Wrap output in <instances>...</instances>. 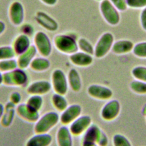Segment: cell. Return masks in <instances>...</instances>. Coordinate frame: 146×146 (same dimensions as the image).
Listing matches in <instances>:
<instances>
[{
	"mask_svg": "<svg viewBox=\"0 0 146 146\" xmlns=\"http://www.w3.org/2000/svg\"><path fill=\"white\" fill-rule=\"evenodd\" d=\"M78 39L76 34L72 32L59 34L54 36L52 43L58 51L70 55L78 51Z\"/></svg>",
	"mask_w": 146,
	"mask_h": 146,
	"instance_id": "obj_1",
	"label": "cell"
},
{
	"mask_svg": "<svg viewBox=\"0 0 146 146\" xmlns=\"http://www.w3.org/2000/svg\"><path fill=\"white\" fill-rule=\"evenodd\" d=\"M29 75L25 70L17 68L11 71L3 73V84L8 86L27 87Z\"/></svg>",
	"mask_w": 146,
	"mask_h": 146,
	"instance_id": "obj_2",
	"label": "cell"
},
{
	"mask_svg": "<svg viewBox=\"0 0 146 146\" xmlns=\"http://www.w3.org/2000/svg\"><path fill=\"white\" fill-rule=\"evenodd\" d=\"M59 121V115L55 111H49L42 116L35 123L34 130L35 133H48L57 125Z\"/></svg>",
	"mask_w": 146,
	"mask_h": 146,
	"instance_id": "obj_3",
	"label": "cell"
},
{
	"mask_svg": "<svg viewBox=\"0 0 146 146\" xmlns=\"http://www.w3.org/2000/svg\"><path fill=\"white\" fill-rule=\"evenodd\" d=\"M34 46L40 56L43 57L49 56L52 50V43L47 34L42 31H38L34 35Z\"/></svg>",
	"mask_w": 146,
	"mask_h": 146,
	"instance_id": "obj_4",
	"label": "cell"
},
{
	"mask_svg": "<svg viewBox=\"0 0 146 146\" xmlns=\"http://www.w3.org/2000/svg\"><path fill=\"white\" fill-rule=\"evenodd\" d=\"M114 42L115 38L112 33L108 31L104 33L94 46V56L98 59L104 58L111 50Z\"/></svg>",
	"mask_w": 146,
	"mask_h": 146,
	"instance_id": "obj_5",
	"label": "cell"
},
{
	"mask_svg": "<svg viewBox=\"0 0 146 146\" xmlns=\"http://www.w3.org/2000/svg\"><path fill=\"white\" fill-rule=\"evenodd\" d=\"M99 9L102 16L108 24L111 26H116L119 24L120 20L119 11L109 0L101 1Z\"/></svg>",
	"mask_w": 146,
	"mask_h": 146,
	"instance_id": "obj_6",
	"label": "cell"
},
{
	"mask_svg": "<svg viewBox=\"0 0 146 146\" xmlns=\"http://www.w3.org/2000/svg\"><path fill=\"white\" fill-rule=\"evenodd\" d=\"M52 88L55 93L65 95L69 88L67 75L60 68H56L52 72L51 76Z\"/></svg>",
	"mask_w": 146,
	"mask_h": 146,
	"instance_id": "obj_7",
	"label": "cell"
},
{
	"mask_svg": "<svg viewBox=\"0 0 146 146\" xmlns=\"http://www.w3.org/2000/svg\"><path fill=\"white\" fill-rule=\"evenodd\" d=\"M25 15L24 6L20 1L15 0L10 4L8 9V17L12 25L15 26L22 25Z\"/></svg>",
	"mask_w": 146,
	"mask_h": 146,
	"instance_id": "obj_8",
	"label": "cell"
},
{
	"mask_svg": "<svg viewBox=\"0 0 146 146\" xmlns=\"http://www.w3.org/2000/svg\"><path fill=\"white\" fill-rule=\"evenodd\" d=\"M121 110V105L116 99L108 100L102 107L100 116L103 120L111 121L117 117Z\"/></svg>",
	"mask_w": 146,
	"mask_h": 146,
	"instance_id": "obj_9",
	"label": "cell"
},
{
	"mask_svg": "<svg viewBox=\"0 0 146 146\" xmlns=\"http://www.w3.org/2000/svg\"><path fill=\"white\" fill-rule=\"evenodd\" d=\"M34 19L38 25L48 31L55 32L59 28L58 22L48 13L43 11H37L35 13Z\"/></svg>",
	"mask_w": 146,
	"mask_h": 146,
	"instance_id": "obj_10",
	"label": "cell"
},
{
	"mask_svg": "<svg viewBox=\"0 0 146 146\" xmlns=\"http://www.w3.org/2000/svg\"><path fill=\"white\" fill-rule=\"evenodd\" d=\"M87 92L91 97L99 100H108L113 94L110 88L98 84H90L87 87Z\"/></svg>",
	"mask_w": 146,
	"mask_h": 146,
	"instance_id": "obj_11",
	"label": "cell"
},
{
	"mask_svg": "<svg viewBox=\"0 0 146 146\" xmlns=\"http://www.w3.org/2000/svg\"><path fill=\"white\" fill-rule=\"evenodd\" d=\"M92 124V119L88 115H81L69 126V129L73 136L83 135Z\"/></svg>",
	"mask_w": 146,
	"mask_h": 146,
	"instance_id": "obj_12",
	"label": "cell"
},
{
	"mask_svg": "<svg viewBox=\"0 0 146 146\" xmlns=\"http://www.w3.org/2000/svg\"><path fill=\"white\" fill-rule=\"evenodd\" d=\"M82 107L78 104L68 106L59 115V121L64 125H70L82 114Z\"/></svg>",
	"mask_w": 146,
	"mask_h": 146,
	"instance_id": "obj_13",
	"label": "cell"
},
{
	"mask_svg": "<svg viewBox=\"0 0 146 146\" xmlns=\"http://www.w3.org/2000/svg\"><path fill=\"white\" fill-rule=\"evenodd\" d=\"M16 113L22 119L30 123H35L40 117L39 112L29 106L26 103L16 106Z\"/></svg>",
	"mask_w": 146,
	"mask_h": 146,
	"instance_id": "obj_14",
	"label": "cell"
},
{
	"mask_svg": "<svg viewBox=\"0 0 146 146\" xmlns=\"http://www.w3.org/2000/svg\"><path fill=\"white\" fill-rule=\"evenodd\" d=\"M51 89V82L46 80H39L29 84L26 88V91L30 95H37L42 96L48 93Z\"/></svg>",
	"mask_w": 146,
	"mask_h": 146,
	"instance_id": "obj_15",
	"label": "cell"
},
{
	"mask_svg": "<svg viewBox=\"0 0 146 146\" xmlns=\"http://www.w3.org/2000/svg\"><path fill=\"white\" fill-rule=\"evenodd\" d=\"M70 62L74 66L80 67H86L91 65L94 62L93 55L78 51L69 55Z\"/></svg>",
	"mask_w": 146,
	"mask_h": 146,
	"instance_id": "obj_16",
	"label": "cell"
},
{
	"mask_svg": "<svg viewBox=\"0 0 146 146\" xmlns=\"http://www.w3.org/2000/svg\"><path fill=\"white\" fill-rule=\"evenodd\" d=\"M31 45L30 37L21 33L14 38L11 46L18 56L26 52Z\"/></svg>",
	"mask_w": 146,
	"mask_h": 146,
	"instance_id": "obj_17",
	"label": "cell"
},
{
	"mask_svg": "<svg viewBox=\"0 0 146 146\" xmlns=\"http://www.w3.org/2000/svg\"><path fill=\"white\" fill-rule=\"evenodd\" d=\"M72 135L69 127L63 125L57 130L56 138L58 146H72Z\"/></svg>",
	"mask_w": 146,
	"mask_h": 146,
	"instance_id": "obj_18",
	"label": "cell"
},
{
	"mask_svg": "<svg viewBox=\"0 0 146 146\" xmlns=\"http://www.w3.org/2000/svg\"><path fill=\"white\" fill-rule=\"evenodd\" d=\"M37 53L35 46L32 44L26 52L17 56V61L18 68L25 70L29 67L31 62L36 57Z\"/></svg>",
	"mask_w": 146,
	"mask_h": 146,
	"instance_id": "obj_19",
	"label": "cell"
},
{
	"mask_svg": "<svg viewBox=\"0 0 146 146\" xmlns=\"http://www.w3.org/2000/svg\"><path fill=\"white\" fill-rule=\"evenodd\" d=\"M52 141V137L48 133H35L27 140L25 146H50Z\"/></svg>",
	"mask_w": 146,
	"mask_h": 146,
	"instance_id": "obj_20",
	"label": "cell"
},
{
	"mask_svg": "<svg viewBox=\"0 0 146 146\" xmlns=\"http://www.w3.org/2000/svg\"><path fill=\"white\" fill-rule=\"evenodd\" d=\"M68 87L74 92H79L82 87V81L79 71L72 68L69 70L67 75Z\"/></svg>",
	"mask_w": 146,
	"mask_h": 146,
	"instance_id": "obj_21",
	"label": "cell"
},
{
	"mask_svg": "<svg viewBox=\"0 0 146 146\" xmlns=\"http://www.w3.org/2000/svg\"><path fill=\"white\" fill-rule=\"evenodd\" d=\"M133 43L128 39H120L114 42L112 47V52L116 55L126 54L132 51Z\"/></svg>",
	"mask_w": 146,
	"mask_h": 146,
	"instance_id": "obj_22",
	"label": "cell"
},
{
	"mask_svg": "<svg viewBox=\"0 0 146 146\" xmlns=\"http://www.w3.org/2000/svg\"><path fill=\"white\" fill-rule=\"evenodd\" d=\"M16 113V106L9 102L5 106V110L1 120V125L4 127H8L12 124Z\"/></svg>",
	"mask_w": 146,
	"mask_h": 146,
	"instance_id": "obj_23",
	"label": "cell"
},
{
	"mask_svg": "<svg viewBox=\"0 0 146 146\" xmlns=\"http://www.w3.org/2000/svg\"><path fill=\"white\" fill-rule=\"evenodd\" d=\"M51 66L50 61L42 56H36L31 62L30 68L35 72H44L49 69Z\"/></svg>",
	"mask_w": 146,
	"mask_h": 146,
	"instance_id": "obj_24",
	"label": "cell"
},
{
	"mask_svg": "<svg viewBox=\"0 0 146 146\" xmlns=\"http://www.w3.org/2000/svg\"><path fill=\"white\" fill-rule=\"evenodd\" d=\"M102 131V130L98 125L95 124H92L83 134V135L82 140L97 143Z\"/></svg>",
	"mask_w": 146,
	"mask_h": 146,
	"instance_id": "obj_25",
	"label": "cell"
},
{
	"mask_svg": "<svg viewBox=\"0 0 146 146\" xmlns=\"http://www.w3.org/2000/svg\"><path fill=\"white\" fill-rule=\"evenodd\" d=\"M51 102L54 107L59 112H62L68 106V102L64 95L57 93L52 95Z\"/></svg>",
	"mask_w": 146,
	"mask_h": 146,
	"instance_id": "obj_26",
	"label": "cell"
},
{
	"mask_svg": "<svg viewBox=\"0 0 146 146\" xmlns=\"http://www.w3.org/2000/svg\"><path fill=\"white\" fill-rule=\"evenodd\" d=\"M77 43L79 51L94 55V46L88 39L83 37L79 38Z\"/></svg>",
	"mask_w": 146,
	"mask_h": 146,
	"instance_id": "obj_27",
	"label": "cell"
},
{
	"mask_svg": "<svg viewBox=\"0 0 146 146\" xmlns=\"http://www.w3.org/2000/svg\"><path fill=\"white\" fill-rule=\"evenodd\" d=\"M26 103L32 108L39 112L43 106V99L40 95H32L28 98Z\"/></svg>",
	"mask_w": 146,
	"mask_h": 146,
	"instance_id": "obj_28",
	"label": "cell"
},
{
	"mask_svg": "<svg viewBox=\"0 0 146 146\" xmlns=\"http://www.w3.org/2000/svg\"><path fill=\"white\" fill-rule=\"evenodd\" d=\"M18 67L17 59L12 58L0 60V71L2 73L11 71Z\"/></svg>",
	"mask_w": 146,
	"mask_h": 146,
	"instance_id": "obj_29",
	"label": "cell"
},
{
	"mask_svg": "<svg viewBox=\"0 0 146 146\" xmlns=\"http://www.w3.org/2000/svg\"><path fill=\"white\" fill-rule=\"evenodd\" d=\"M129 88L133 92L136 94H146V82L135 79L130 82Z\"/></svg>",
	"mask_w": 146,
	"mask_h": 146,
	"instance_id": "obj_30",
	"label": "cell"
},
{
	"mask_svg": "<svg viewBox=\"0 0 146 146\" xmlns=\"http://www.w3.org/2000/svg\"><path fill=\"white\" fill-rule=\"evenodd\" d=\"M131 74L135 79L146 82V66H135L132 69Z\"/></svg>",
	"mask_w": 146,
	"mask_h": 146,
	"instance_id": "obj_31",
	"label": "cell"
},
{
	"mask_svg": "<svg viewBox=\"0 0 146 146\" xmlns=\"http://www.w3.org/2000/svg\"><path fill=\"white\" fill-rule=\"evenodd\" d=\"M113 146H132L129 140L124 135L115 133L112 139Z\"/></svg>",
	"mask_w": 146,
	"mask_h": 146,
	"instance_id": "obj_32",
	"label": "cell"
},
{
	"mask_svg": "<svg viewBox=\"0 0 146 146\" xmlns=\"http://www.w3.org/2000/svg\"><path fill=\"white\" fill-rule=\"evenodd\" d=\"M16 56L11 46H0V60L15 58Z\"/></svg>",
	"mask_w": 146,
	"mask_h": 146,
	"instance_id": "obj_33",
	"label": "cell"
},
{
	"mask_svg": "<svg viewBox=\"0 0 146 146\" xmlns=\"http://www.w3.org/2000/svg\"><path fill=\"white\" fill-rule=\"evenodd\" d=\"M132 51L136 57L146 58V41H141L134 44Z\"/></svg>",
	"mask_w": 146,
	"mask_h": 146,
	"instance_id": "obj_34",
	"label": "cell"
},
{
	"mask_svg": "<svg viewBox=\"0 0 146 146\" xmlns=\"http://www.w3.org/2000/svg\"><path fill=\"white\" fill-rule=\"evenodd\" d=\"M128 7L132 9H144L146 7V0H126Z\"/></svg>",
	"mask_w": 146,
	"mask_h": 146,
	"instance_id": "obj_35",
	"label": "cell"
},
{
	"mask_svg": "<svg viewBox=\"0 0 146 146\" xmlns=\"http://www.w3.org/2000/svg\"><path fill=\"white\" fill-rule=\"evenodd\" d=\"M20 27V31L21 34H25L29 37L34 35L35 33V29L34 28L33 26L29 23H25L21 25Z\"/></svg>",
	"mask_w": 146,
	"mask_h": 146,
	"instance_id": "obj_36",
	"label": "cell"
},
{
	"mask_svg": "<svg viewBox=\"0 0 146 146\" xmlns=\"http://www.w3.org/2000/svg\"><path fill=\"white\" fill-rule=\"evenodd\" d=\"M109 1L119 11H124L128 8L126 0H109Z\"/></svg>",
	"mask_w": 146,
	"mask_h": 146,
	"instance_id": "obj_37",
	"label": "cell"
},
{
	"mask_svg": "<svg viewBox=\"0 0 146 146\" xmlns=\"http://www.w3.org/2000/svg\"><path fill=\"white\" fill-rule=\"evenodd\" d=\"M21 99L22 97L21 94L17 91H14L10 94L9 98V102H10L11 103H12L13 104L17 106V105L21 103Z\"/></svg>",
	"mask_w": 146,
	"mask_h": 146,
	"instance_id": "obj_38",
	"label": "cell"
},
{
	"mask_svg": "<svg viewBox=\"0 0 146 146\" xmlns=\"http://www.w3.org/2000/svg\"><path fill=\"white\" fill-rule=\"evenodd\" d=\"M108 143L109 139L108 136L103 131H102L96 144L99 146H107Z\"/></svg>",
	"mask_w": 146,
	"mask_h": 146,
	"instance_id": "obj_39",
	"label": "cell"
},
{
	"mask_svg": "<svg viewBox=\"0 0 146 146\" xmlns=\"http://www.w3.org/2000/svg\"><path fill=\"white\" fill-rule=\"evenodd\" d=\"M140 22L142 29L146 31V7L143 9L140 13Z\"/></svg>",
	"mask_w": 146,
	"mask_h": 146,
	"instance_id": "obj_40",
	"label": "cell"
},
{
	"mask_svg": "<svg viewBox=\"0 0 146 146\" xmlns=\"http://www.w3.org/2000/svg\"><path fill=\"white\" fill-rule=\"evenodd\" d=\"M40 2H42L43 3L47 6H54L56 5V3L58 2V0H39Z\"/></svg>",
	"mask_w": 146,
	"mask_h": 146,
	"instance_id": "obj_41",
	"label": "cell"
},
{
	"mask_svg": "<svg viewBox=\"0 0 146 146\" xmlns=\"http://www.w3.org/2000/svg\"><path fill=\"white\" fill-rule=\"evenodd\" d=\"M6 26L5 23L3 21L0 20V35H1L4 33L6 30Z\"/></svg>",
	"mask_w": 146,
	"mask_h": 146,
	"instance_id": "obj_42",
	"label": "cell"
},
{
	"mask_svg": "<svg viewBox=\"0 0 146 146\" xmlns=\"http://www.w3.org/2000/svg\"><path fill=\"white\" fill-rule=\"evenodd\" d=\"M81 145L82 146H99L96 143L88 142V141H85L82 140L81 142Z\"/></svg>",
	"mask_w": 146,
	"mask_h": 146,
	"instance_id": "obj_43",
	"label": "cell"
},
{
	"mask_svg": "<svg viewBox=\"0 0 146 146\" xmlns=\"http://www.w3.org/2000/svg\"><path fill=\"white\" fill-rule=\"evenodd\" d=\"M4 110H5V106H3L2 103H0V121H1V119L2 117L3 112H4Z\"/></svg>",
	"mask_w": 146,
	"mask_h": 146,
	"instance_id": "obj_44",
	"label": "cell"
},
{
	"mask_svg": "<svg viewBox=\"0 0 146 146\" xmlns=\"http://www.w3.org/2000/svg\"><path fill=\"white\" fill-rule=\"evenodd\" d=\"M141 112L145 116L146 114V104H144L143 107H142V110H141Z\"/></svg>",
	"mask_w": 146,
	"mask_h": 146,
	"instance_id": "obj_45",
	"label": "cell"
},
{
	"mask_svg": "<svg viewBox=\"0 0 146 146\" xmlns=\"http://www.w3.org/2000/svg\"><path fill=\"white\" fill-rule=\"evenodd\" d=\"M3 84V73L0 71V86Z\"/></svg>",
	"mask_w": 146,
	"mask_h": 146,
	"instance_id": "obj_46",
	"label": "cell"
},
{
	"mask_svg": "<svg viewBox=\"0 0 146 146\" xmlns=\"http://www.w3.org/2000/svg\"><path fill=\"white\" fill-rule=\"evenodd\" d=\"M96 1H100V2H101V1H102L103 0H96Z\"/></svg>",
	"mask_w": 146,
	"mask_h": 146,
	"instance_id": "obj_47",
	"label": "cell"
},
{
	"mask_svg": "<svg viewBox=\"0 0 146 146\" xmlns=\"http://www.w3.org/2000/svg\"><path fill=\"white\" fill-rule=\"evenodd\" d=\"M145 119H146V114H145Z\"/></svg>",
	"mask_w": 146,
	"mask_h": 146,
	"instance_id": "obj_48",
	"label": "cell"
}]
</instances>
